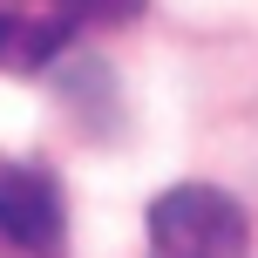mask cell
I'll list each match as a JSON object with an SVG mask.
<instances>
[{"label":"cell","mask_w":258,"mask_h":258,"mask_svg":"<svg viewBox=\"0 0 258 258\" xmlns=\"http://www.w3.org/2000/svg\"><path fill=\"white\" fill-rule=\"evenodd\" d=\"M7 48H14V21L0 14V54H7Z\"/></svg>","instance_id":"cell-4"},{"label":"cell","mask_w":258,"mask_h":258,"mask_svg":"<svg viewBox=\"0 0 258 258\" xmlns=\"http://www.w3.org/2000/svg\"><path fill=\"white\" fill-rule=\"evenodd\" d=\"M61 183L48 177L41 163H0V238L21 251H54L61 245Z\"/></svg>","instance_id":"cell-2"},{"label":"cell","mask_w":258,"mask_h":258,"mask_svg":"<svg viewBox=\"0 0 258 258\" xmlns=\"http://www.w3.org/2000/svg\"><path fill=\"white\" fill-rule=\"evenodd\" d=\"M61 7H68V14H82V21H129L143 0H61Z\"/></svg>","instance_id":"cell-3"},{"label":"cell","mask_w":258,"mask_h":258,"mask_svg":"<svg viewBox=\"0 0 258 258\" xmlns=\"http://www.w3.org/2000/svg\"><path fill=\"white\" fill-rule=\"evenodd\" d=\"M150 258H251V224L211 183H177L150 204Z\"/></svg>","instance_id":"cell-1"}]
</instances>
